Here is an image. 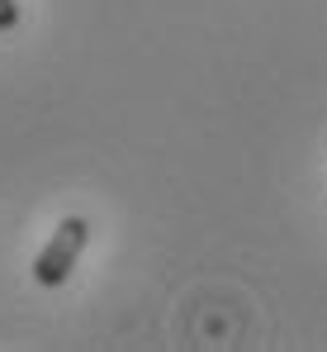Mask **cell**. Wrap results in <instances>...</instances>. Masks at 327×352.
Here are the masks:
<instances>
[{"label": "cell", "mask_w": 327, "mask_h": 352, "mask_svg": "<svg viewBox=\"0 0 327 352\" xmlns=\"http://www.w3.org/2000/svg\"><path fill=\"white\" fill-rule=\"evenodd\" d=\"M86 238H90V224H86L81 214L62 219V224L53 229V238L43 243L38 262H34V281H38V286H62V281L71 276L76 257L86 252Z\"/></svg>", "instance_id": "6da1fadb"}, {"label": "cell", "mask_w": 327, "mask_h": 352, "mask_svg": "<svg viewBox=\"0 0 327 352\" xmlns=\"http://www.w3.org/2000/svg\"><path fill=\"white\" fill-rule=\"evenodd\" d=\"M19 29V0H0V34Z\"/></svg>", "instance_id": "7a4b0ae2"}]
</instances>
